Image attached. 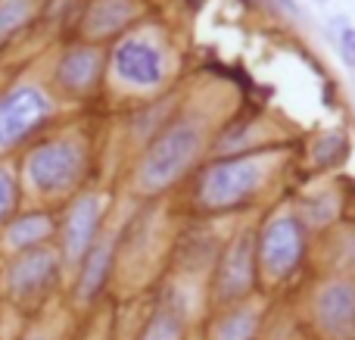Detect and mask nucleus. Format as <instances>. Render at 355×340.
<instances>
[{"label": "nucleus", "mask_w": 355, "mask_h": 340, "mask_svg": "<svg viewBox=\"0 0 355 340\" xmlns=\"http://www.w3.org/2000/svg\"><path fill=\"white\" fill-rule=\"evenodd\" d=\"M50 231H53V219L47 212H28L10 225L6 237H10V247L16 250H35Z\"/></svg>", "instance_id": "nucleus-14"}, {"label": "nucleus", "mask_w": 355, "mask_h": 340, "mask_svg": "<svg viewBox=\"0 0 355 340\" xmlns=\"http://www.w3.org/2000/svg\"><path fill=\"white\" fill-rule=\"evenodd\" d=\"M302 225L296 216H277L275 222H268L262 235V247H259V256H262L268 275H287L290 269L300 262L302 256Z\"/></svg>", "instance_id": "nucleus-5"}, {"label": "nucleus", "mask_w": 355, "mask_h": 340, "mask_svg": "<svg viewBox=\"0 0 355 340\" xmlns=\"http://www.w3.org/2000/svg\"><path fill=\"white\" fill-rule=\"evenodd\" d=\"M100 66H103V56L94 47H72L56 62V81L66 91H87L97 81Z\"/></svg>", "instance_id": "nucleus-11"}, {"label": "nucleus", "mask_w": 355, "mask_h": 340, "mask_svg": "<svg viewBox=\"0 0 355 340\" xmlns=\"http://www.w3.org/2000/svg\"><path fill=\"white\" fill-rule=\"evenodd\" d=\"M31 0H0V37L12 35L28 19Z\"/></svg>", "instance_id": "nucleus-17"}, {"label": "nucleus", "mask_w": 355, "mask_h": 340, "mask_svg": "<svg viewBox=\"0 0 355 340\" xmlns=\"http://www.w3.org/2000/svg\"><path fill=\"white\" fill-rule=\"evenodd\" d=\"M315 3H327V0H315Z\"/></svg>", "instance_id": "nucleus-22"}, {"label": "nucleus", "mask_w": 355, "mask_h": 340, "mask_svg": "<svg viewBox=\"0 0 355 340\" xmlns=\"http://www.w3.org/2000/svg\"><path fill=\"white\" fill-rule=\"evenodd\" d=\"M135 6L131 0H97L85 16V35L91 37H106L112 31H119L131 19Z\"/></svg>", "instance_id": "nucleus-12"}, {"label": "nucleus", "mask_w": 355, "mask_h": 340, "mask_svg": "<svg viewBox=\"0 0 355 340\" xmlns=\"http://www.w3.org/2000/svg\"><path fill=\"white\" fill-rule=\"evenodd\" d=\"M141 340H181V318L172 316V312H159L147 325Z\"/></svg>", "instance_id": "nucleus-18"}, {"label": "nucleus", "mask_w": 355, "mask_h": 340, "mask_svg": "<svg viewBox=\"0 0 355 340\" xmlns=\"http://www.w3.org/2000/svg\"><path fill=\"white\" fill-rule=\"evenodd\" d=\"M110 262H112L110 244L91 247V253L81 260V278H78V297L81 300H94L100 294V287L106 284V275H110Z\"/></svg>", "instance_id": "nucleus-13"}, {"label": "nucleus", "mask_w": 355, "mask_h": 340, "mask_svg": "<svg viewBox=\"0 0 355 340\" xmlns=\"http://www.w3.org/2000/svg\"><path fill=\"white\" fill-rule=\"evenodd\" d=\"M334 28H337V50H340V56H343V62L349 69H355V25L352 22H346V19H337L334 22Z\"/></svg>", "instance_id": "nucleus-19"}, {"label": "nucleus", "mask_w": 355, "mask_h": 340, "mask_svg": "<svg viewBox=\"0 0 355 340\" xmlns=\"http://www.w3.org/2000/svg\"><path fill=\"white\" fill-rule=\"evenodd\" d=\"M97 225H100V200L87 194L72 206L66 228H62V253H66L69 262H78L91 253Z\"/></svg>", "instance_id": "nucleus-9"}, {"label": "nucleus", "mask_w": 355, "mask_h": 340, "mask_svg": "<svg viewBox=\"0 0 355 340\" xmlns=\"http://www.w3.org/2000/svg\"><path fill=\"white\" fill-rule=\"evenodd\" d=\"M81 172V147L75 141H50L31 150L25 162L28 181L44 194L66 191Z\"/></svg>", "instance_id": "nucleus-3"}, {"label": "nucleus", "mask_w": 355, "mask_h": 340, "mask_svg": "<svg viewBox=\"0 0 355 340\" xmlns=\"http://www.w3.org/2000/svg\"><path fill=\"white\" fill-rule=\"evenodd\" d=\"M262 160L252 156H240V160H221L202 172V181L196 187V200L206 210H234L243 200L252 197L259 185H262Z\"/></svg>", "instance_id": "nucleus-1"}, {"label": "nucleus", "mask_w": 355, "mask_h": 340, "mask_svg": "<svg viewBox=\"0 0 355 340\" xmlns=\"http://www.w3.org/2000/svg\"><path fill=\"white\" fill-rule=\"evenodd\" d=\"M256 331V318L250 312H231L215 331V340H250Z\"/></svg>", "instance_id": "nucleus-16"}, {"label": "nucleus", "mask_w": 355, "mask_h": 340, "mask_svg": "<svg viewBox=\"0 0 355 340\" xmlns=\"http://www.w3.org/2000/svg\"><path fill=\"white\" fill-rule=\"evenodd\" d=\"M12 210H16V181L6 169H0V222H6Z\"/></svg>", "instance_id": "nucleus-20"}, {"label": "nucleus", "mask_w": 355, "mask_h": 340, "mask_svg": "<svg viewBox=\"0 0 355 340\" xmlns=\"http://www.w3.org/2000/svg\"><path fill=\"white\" fill-rule=\"evenodd\" d=\"M318 322L331 337H355V287L349 281H334L318 294Z\"/></svg>", "instance_id": "nucleus-8"}, {"label": "nucleus", "mask_w": 355, "mask_h": 340, "mask_svg": "<svg viewBox=\"0 0 355 340\" xmlns=\"http://www.w3.org/2000/svg\"><path fill=\"white\" fill-rule=\"evenodd\" d=\"M196 147H200V128L193 122H178L166 128L153 141L141 162V185L147 191H162L168 187L184 169L190 166Z\"/></svg>", "instance_id": "nucleus-2"}, {"label": "nucleus", "mask_w": 355, "mask_h": 340, "mask_svg": "<svg viewBox=\"0 0 355 340\" xmlns=\"http://www.w3.org/2000/svg\"><path fill=\"white\" fill-rule=\"evenodd\" d=\"M112 69L122 81L137 87H156L166 75L162 69V53L147 41H137V37H128L116 47L112 53Z\"/></svg>", "instance_id": "nucleus-6"}, {"label": "nucleus", "mask_w": 355, "mask_h": 340, "mask_svg": "<svg viewBox=\"0 0 355 340\" xmlns=\"http://www.w3.org/2000/svg\"><path fill=\"white\" fill-rule=\"evenodd\" d=\"M271 3H275L277 10H284V12H287V16L300 19V6H296V0H271Z\"/></svg>", "instance_id": "nucleus-21"}, {"label": "nucleus", "mask_w": 355, "mask_h": 340, "mask_svg": "<svg viewBox=\"0 0 355 340\" xmlns=\"http://www.w3.org/2000/svg\"><path fill=\"white\" fill-rule=\"evenodd\" d=\"M50 116V100L41 87L22 85L0 97V147H12L28 137Z\"/></svg>", "instance_id": "nucleus-4"}, {"label": "nucleus", "mask_w": 355, "mask_h": 340, "mask_svg": "<svg viewBox=\"0 0 355 340\" xmlns=\"http://www.w3.org/2000/svg\"><path fill=\"white\" fill-rule=\"evenodd\" d=\"M56 281V256L50 250H25L10 269L6 284L16 297H35Z\"/></svg>", "instance_id": "nucleus-7"}, {"label": "nucleus", "mask_w": 355, "mask_h": 340, "mask_svg": "<svg viewBox=\"0 0 355 340\" xmlns=\"http://www.w3.org/2000/svg\"><path fill=\"white\" fill-rule=\"evenodd\" d=\"M346 150H349V141H346L343 131H327V135H321L318 141H315L312 156L318 166H337L346 156Z\"/></svg>", "instance_id": "nucleus-15"}, {"label": "nucleus", "mask_w": 355, "mask_h": 340, "mask_svg": "<svg viewBox=\"0 0 355 340\" xmlns=\"http://www.w3.org/2000/svg\"><path fill=\"white\" fill-rule=\"evenodd\" d=\"M35 340H41V337H35Z\"/></svg>", "instance_id": "nucleus-23"}, {"label": "nucleus", "mask_w": 355, "mask_h": 340, "mask_svg": "<svg viewBox=\"0 0 355 340\" xmlns=\"http://www.w3.org/2000/svg\"><path fill=\"white\" fill-rule=\"evenodd\" d=\"M252 287V237L243 235L225 256V266L218 275V291L225 300L243 297Z\"/></svg>", "instance_id": "nucleus-10"}]
</instances>
